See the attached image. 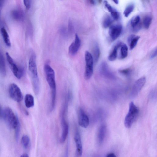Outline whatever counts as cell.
<instances>
[{"label":"cell","instance_id":"cell-9","mask_svg":"<svg viewBox=\"0 0 157 157\" xmlns=\"http://www.w3.org/2000/svg\"><path fill=\"white\" fill-rule=\"evenodd\" d=\"M67 108L64 107L62 113V133L61 139V142L63 143L65 141L69 132V126L65 117Z\"/></svg>","mask_w":157,"mask_h":157},{"label":"cell","instance_id":"cell-40","mask_svg":"<svg viewBox=\"0 0 157 157\" xmlns=\"http://www.w3.org/2000/svg\"><path fill=\"white\" fill-rule=\"evenodd\" d=\"M2 6V3L1 2V1H0V8H1V7Z\"/></svg>","mask_w":157,"mask_h":157},{"label":"cell","instance_id":"cell-16","mask_svg":"<svg viewBox=\"0 0 157 157\" xmlns=\"http://www.w3.org/2000/svg\"><path fill=\"white\" fill-rule=\"evenodd\" d=\"M140 37L131 35L128 39V42L131 50H133L136 46Z\"/></svg>","mask_w":157,"mask_h":157},{"label":"cell","instance_id":"cell-25","mask_svg":"<svg viewBox=\"0 0 157 157\" xmlns=\"http://www.w3.org/2000/svg\"><path fill=\"white\" fill-rule=\"evenodd\" d=\"M114 20L112 17L109 16H107L104 18L103 22V26L104 28H107L110 27L113 22Z\"/></svg>","mask_w":157,"mask_h":157},{"label":"cell","instance_id":"cell-12","mask_svg":"<svg viewBox=\"0 0 157 157\" xmlns=\"http://www.w3.org/2000/svg\"><path fill=\"white\" fill-rule=\"evenodd\" d=\"M81 44V41L77 34L75 35V40L69 46V53L74 55L78 52Z\"/></svg>","mask_w":157,"mask_h":157},{"label":"cell","instance_id":"cell-26","mask_svg":"<svg viewBox=\"0 0 157 157\" xmlns=\"http://www.w3.org/2000/svg\"><path fill=\"white\" fill-rule=\"evenodd\" d=\"M134 8V5L133 4H130L125 8L124 12L125 17H128L133 11Z\"/></svg>","mask_w":157,"mask_h":157},{"label":"cell","instance_id":"cell-17","mask_svg":"<svg viewBox=\"0 0 157 157\" xmlns=\"http://www.w3.org/2000/svg\"><path fill=\"white\" fill-rule=\"evenodd\" d=\"M0 73L3 76H5L6 73V70L5 61L4 55L0 50Z\"/></svg>","mask_w":157,"mask_h":157},{"label":"cell","instance_id":"cell-11","mask_svg":"<svg viewBox=\"0 0 157 157\" xmlns=\"http://www.w3.org/2000/svg\"><path fill=\"white\" fill-rule=\"evenodd\" d=\"M122 31V27L121 25H111L110 28L109 33L113 41L116 40L120 36Z\"/></svg>","mask_w":157,"mask_h":157},{"label":"cell","instance_id":"cell-22","mask_svg":"<svg viewBox=\"0 0 157 157\" xmlns=\"http://www.w3.org/2000/svg\"><path fill=\"white\" fill-rule=\"evenodd\" d=\"M100 70L101 73L105 76L111 77L112 76L108 69L107 64L105 62L103 63L101 65Z\"/></svg>","mask_w":157,"mask_h":157},{"label":"cell","instance_id":"cell-20","mask_svg":"<svg viewBox=\"0 0 157 157\" xmlns=\"http://www.w3.org/2000/svg\"><path fill=\"white\" fill-rule=\"evenodd\" d=\"M25 103L26 106L28 108L33 107L35 105L34 97L31 94H27L25 98Z\"/></svg>","mask_w":157,"mask_h":157},{"label":"cell","instance_id":"cell-19","mask_svg":"<svg viewBox=\"0 0 157 157\" xmlns=\"http://www.w3.org/2000/svg\"><path fill=\"white\" fill-rule=\"evenodd\" d=\"M121 44V43H119L114 47L108 57V58L110 61H114L117 58L118 56V50Z\"/></svg>","mask_w":157,"mask_h":157},{"label":"cell","instance_id":"cell-10","mask_svg":"<svg viewBox=\"0 0 157 157\" xmlns=\"http://www.w3.org/2000/svg\"><path fill=\"white\" fill-rule=\"evenodd\" d=\"M78 118L79 125L83 128H87L89 124V119L88 115L81 108L79 110Z\"/></svg>","mask_w":157,"mask_h":157},{"label":"cell","instance_id":"cell-27","mask_svg":"<svg viewBox=\"0 0 157 157\" xmlns=\"http://www.w3.org/2000/svg\"><path fill=\"white\" fill-rule=\"evenodd\" d=\"M30 141V137L27 135H24L22 138L21 143L25 149L28 147Z\"/></svg>","mask_w":157,"mask_h":157},{"label":"cell","instance_id":"cell-18","mask_svg":"<svg viewBox=\"0 0 157 157\" xmlns=\"http://www.w3.org/2000/svg\"><path fill=\"white\" fill-rule=\"evenodd\" d=\"M13 18L18 21H22L24 19V15L21 10L19 9H15L12 12Z\"/></svg>","mask_w":157,"mask_h":157},{"label":"cell","instance_id":"cell-32","mask_svg":"<svg viewBox=\"0 0 157 157\" xmlns=\"http://www.w3.org/2000/svg\"><path fill=\"white\" fill-rule=\"evenodd\" d=\"M60 32L63 36H66L67 35V32L64 27H62L60 30Z\"/></svg>","mask_w":157,"mask_h":157},{"label":"cell","instance_id":"cell-38","mask_svg":"<svg viewBox=\"0 0 157 157\" xmlns=\"http://www.w3.org/2000/svg\"><path fill=\"white\" fill-rule=\"evenodd\" d=\"M21 157H29V156L27 154L25 153L22 154Z\"/></svg>","mask_w":157,"mask_h":157},{"label":"cell","instance_id":"cell-6","mask_svg":"<svg viewBox=\"0 0 157 157\" xmlns=\"http://www.w3.org/2000/svg\"><path fill=\"white\" fill-rule=\"evenodd\" d=\"M6 54L7 60L14 75L17 78L21 79L24 75V69L18 66L16 64L8 53L7 52Z\"/></svg>","mask_w":157,"mask_h":157},{"label":"cell","instance_id":"cell-37","mask_svg":"<svg viewBox=\"0 0 157 157\" xmlns=\"http://www.w3.org/2000/svg\"><path fill=\"white\" fill-rule=\"evenodd\" d=\"M89 3L92 5H95L96 4V2L94 1H89Z\"/></svg>","mask_w":157,"mask_h":157},{"label":"cell","instance_id":"cell-7","mask_svg":"<svg viewBox=\"0 0 157 157\" xmlns=\"http://www.w3.org/2000/svg\"><path fill=\"white\" fill-rule=\"evenodd\" d=\"M9 96L13 100L18 103L23 100V94L17 85L14 83L12 84L9 87Z\"/></svg>","mask_w":157,"mask_h":157},{"label":"cell","instance_id":"cell-36","mask_svg":"<svg viewBox=\"0 0 157 157\" xmlns=\"http://www.w3.org/2000/svg\"><path fill=\"white\" fill-rule=\"evenodd\" d=\"M3 110L2 109L1 105H0V118H3Z\"/></svg>","mask_w":157,"mask_h":157},{"label":"cell","instance_id":"cell-15","mask_svg":"<svg viewBox=\"0 0 157 157\" xmlns=\"http://www.w3.org/2000/svg\"><path fill=\"white\" fill-rule=\"evenodd\" d=\"M107 132V127L105 125H102L99 128L98 133V140L100 144H102L105 138Z\"/></svg>","mask_w":157,"mask_h":157},{"label":"cell","instance_id":"cell-24","mask_svg":"<svg viewBox=\"0 0 157 157\" xmlns=\"http://www.w3.org/2000/svg\"><path fill=\"white\" fill-rule=\"evenodd\" d=\"M120 47V58L124 59L127 56L128 48L127 46L125 44L122 43H121Z\"/></svg>","mask_w":157,"mask_h":157},{"label":"cell","instance_id":"cell-33","mask_svg":"<svg viewBox=\"0 0 157 157\" xmlns=\"http://www.w3.org/2000/svg\"><path fill=\"white\" fill-rule=\"evenodd\" d=\"M157 55V49H155L152 53L151 54L150 58L152 59L156 56Z\"/></svg>","mask_w":157,"mask_h":157},{"label":"cell","instance_id":"cell-5","mask_svg":"<svg viewBox=\"0 0 157 157\" xmlns=\"http://www.w3.org/2000/svg\"><path fill=\"white\" fill-rule=\"evenodd\" d=\"M86 63L84 78L86 80L89 79L93 73V59L91 54L88 51H86L85 54Z\"/></svg>","mask_w":157,"mask_h":157},{"label":"cell","instance_id":"cell-35","mask_svg":"<svg viewBox=\"0 0 157 157\" xmlns=\"http://www.w3.org/2000/svg\"><path fill=\"white\" fill-rule=\"evenodd\" d=\"M106 157H117L116 155L113 153H110L107 154Z\"/></svg>","mask_w":157,"mask_h":157},{"label":"cell","instance_id":"cell-14","mask_svg":"<svg viewBox=\"0 0 157 157\" xmlns=\"http://www.w3.org/2000/svg\"><path fill=\"white\" fill-rule=\"evenodd\" d=\"M130 25L133 32H138L141 28L140 17L136 16L133 17L130 21Z\"/></svg>","mask_w":157,"mask_h":157},{"label":"cell","instance_id":"cell-30","mask_svg":"<svg viewBox=\"0 0 157 157\" xmlns=\"http://www.w3.org/2000/svg\"><path fill=\"white\" fill-rule=\"evenodd\" d=\"M119 72L122 75L127 76L130 74L131 70L129 69H128L120 70Z\"/></svg>","mask_w":157,"mask_h":157},{"label":"cell","instance_id":"cell-2","mask_svg":"<svg viewBox=\"0 0 157 157\" xmlns=\"http://www.w3.org/2000/svg\"><path fill=\"white\" fill-rule=\"evenodd\" d=\"M28 68L31 75L34 92L38 93L40 90V81L38 75L36 56L34 53L32 54L29 59Z\"/></svg>","mask_w":157,"mask_h":157},{"label":"cell","instance_id":"cell-4","mask_svg":"<svg viewBox=\"0 0 157 157\" xmlns=\"http://www.w3.org/2000/svg\"><path fill=\"white\" fill-rule=\"evenodd\" d=\"M138 112V109L134 103L133 102L130 103L129 111L124 121V125L126 128L131 127L137 117Z\"/></svg>","mask_w":157,"mask_h":157},{"label":"cell","instance_id":"cell-8","mask_svg":"<svg viewBox=\"0 0 157 157\" xmlns=\"http://www.w3.org/2000/svg\"><path fill=\"white\" fill-rule=\"evenodd\" d=\"M146 81L145 77H142L137 80L133 86L131 92L130 97L134 98L136 97L144 85Z\"/></svg>","mask_w":157,"mask_h":157},{"label":"cell","instance_id":"cell-21","mask_svg":"<svg viewBox=\"0 0 157 157\" xmlns=\"http://www.w3.org/2000/svg\"><path fill=\"white\" fill-rule=\"evenodd\" d=\"M1 32L6 45L9 47H10L11 43L9 35L7 30L4 27H2L1 29Z\"/></svg>","mask_w":157,"mask_h":157},{"label":"cell","instance_id":"cell-34","mask_svg":"<svg viewBox=\"0 0 157 157\" xmlns=\"http://www.w3.org/2000/svg\"><path fill=\"white\" fill-rule=\"evenodd\" d=\"M69 31L70 32H72L73 30L72 24V22L71 21H70L69 22Z\"/></svg>","mask_w":157,"mask_h":157},{"label":"cell","instance_id":"cell-31","mask_svg":"<svg viewBox=\"0 0 157 157\" xmlns=\"http://www.w3.org/2000/svg\"><path fill=\"white\" fill-rule=\"evenodd\" d=\"M24 6L27 9L30 8L31 6V1L30 0H24Z\"/></svg>","mask_w":157,"mask_h":157},{"label":"cell","instance_id":"cell-3","mask_svg":"<svg viewBox=\"0 0 157 157\" xmlns=\"http://www.w3.org/2000/svg\"><path fill=\"white\" fill-rule=\"evenodd\" d=\"M3 118L11 128L15 130L20 125L17 117L10 107H6L3 110Z\"/></svg>","mask_w":157,"mask_h":157},{"label":"cell","instance_id":"cell-28","mask_svg":"<svg viewBox=\"0 0 157 157\" xmlns=\"http://www.w3.org/2000/svg\"><path fill=\"white\" fill-rule=\"evenodd\" d=\"M152 18L150 16H147L144 18L143 24L144 28L146 29H148L151 23Z\"/></svg>","mask_w":157,"mask_h":157},{"label":"cell","instance_id":"cell-1","mask_svg":"<svg viewBox=\"0 0 157 157\" xmlns=\"http://www.w3.org/2000/svg\"><path fill=\"white\" fill-rule=\"evenodd\" d=\"M44 70L47 81L51 91V109L53 110L55 106L57 94L55 73L54 70L48 64L45 65Z\"/></svg>","mask_w":157,"mask_h":157},{"label":"cell","instance_id":"cell-39","mask_svg":"<svg viewBox=\"0 0 157 157\" xmlns=\"http://www.w3.org/2000/svg\"><path fill=\"white\" fill-rule=\"evenodd\" d=\"M113 2L116 4H118L119 1H115Z\"/></svg>","mask_w":157,"mask_h":157},{"label":"cell","instance_id":"cell-13","mask_svg":"<svg viewBox=\"0 0 157 157\" xmlns=\"http://www.w3.org/2000/svg\"><path fill=\"white\" fill-rule=\"evenodd\" d=\"M74 138L76 147V155L78 157H81L82 153V146L81 136L78 130L76 132Z\"/></svg>","mask_w":157,"mask_h":157},{"label":"cell","instance_id":"cell-29","mask_svg":"<svg viewBox=\"0 0 157 157\" xmlns=\"http://www.w3.org/2000/svg\"><path fill=\"white\" fill-rule=\"evenodd\" d=\"M111 17L113 20L117 21L119 19L120 14L116 10L111 13Z\"/></svg>","mask_w":157,"mask_h":157},{"label":"cell","instance_id":"cell-23","mask_svg":"<svg viewBox=\"0 0 157 157\" xmlns=\"http://www.w3.org/2000/svg\"><path fill=\"white\" fill-rule=\"evenodd\" d=\"M93 60L95 63L98 61L100 55V50L99 46L97 44H95L93 49Z\"/></svg>","mask_w":157,"mask_h":157}]
</instances>
